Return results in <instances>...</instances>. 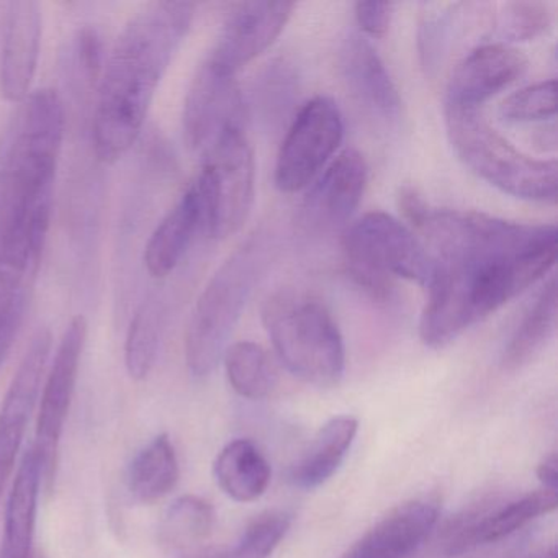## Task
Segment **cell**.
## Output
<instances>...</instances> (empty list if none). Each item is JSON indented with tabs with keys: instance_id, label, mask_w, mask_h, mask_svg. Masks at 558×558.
I'll list each match as a JSON object with an SVG mask.
<instances>
[{
	"instance_id": "cell-7",
	"label": "cell",
	"mask_w": 558,
	"mask_h": 558,
	"mask_svg": "<svg viewBox=\"0 0 558 558\" xmlns=\"http://www.w3.org/2000/svg\"><path fill=\"white\" fill-rule=\"evenodd\" d=\"M349 274L377 300H390L395 279L427 286L433 257L413 231L391 215L371 211L349 225L342 238Z\"/></svg>"
},
{
	"instance_id": "cell-22",
	"label": "cell",
	"mask_w": 558,
	"mask_h": 558,
	"mask_svg": "<svg viewBox=\"0 0 558 558\" xmlns=\"http://www.w3.org/2000/svg\"><path fill=\"white\" fill-rule=\"evenodd\" d=\"M198 230H204V218L201 198L192 184L146 244L145 266L149 276L165 279L174 272Z\"/></svg>"
},
{
	"instance_id": "cell-30",
	"label": "cell",
	"mask_w": 558,
	"mask_h": 558,
	"mask_svg": "<svg viewBox=\"0 0 558 558\" xmlns=\"http://www.w3.org/2000/svg\"><path fill=\"white\" fill-rule=\"evenodd\" d=\"M290 527V515L282 511H269L254 519L240 541L227 550L208 555L207 558H269Z\"/></svg>"
},
{
	"instance_id": "cell-3",
	"label": "cell",
	"mask_w": 558,
	"mask_h": 558,
	"mask_svg": "<svg viewBox=\"0 0 558 558\" xmlns=\"http://www.w3.org/2000/svg\"><path fill=\"white\" fill-rule=\"evenodd\" d=\"M420 322L424 345L440 349L544 279L557 241L502 259L434 260Z\"/></svg>"
},
{
	"instance_id": "cell-1",
	"label": "cell",
	"mask_w": 558,
	"mask_h": 558,
	"mask_svg": "<svg viewBox=\"0 0 558 558\" xmlns=\"http://www.w3.org/2000/svg\"><path fill=\"white\" fill-rule=\"evenodd\" d=\"M194 11L189 2L146 5L117 38L100 76L94 113V149L100 161L116 162L135 145Z\"/></svg>"
},
{
	"instance_id": "cell-29",
	"label": "cell",
	"mask_w": 558,
	"mask_h": 558,
	"mask_svg": "<svg viewBox=\"0 0 558 558\" xmlns=\"http://www.w3.org/2000/svg\"><path fill=\"white\" fill-rule=\"evenodd\" d=\"M165 328V310L158 299H148L136 312L125 341L126 372L133 380H145L153 371Z\"/></svg>"
},
{
	"instance_id": "cell-23",
	"label": "cell",
	"mask_w": 558,
	"mask_h": 558,
	"mask_svg": "<svg viewBox=\"0 0 558 558\" xmlns=\"http://www.w3.org/2000/svg\"><path fill=\"white\" fill-rule=\"evenodd\" d=\"M359 421L351 414L329 420L313 437L308 449L290 469L289 480L295 488L315 489L325 485L344 462L357 436Z\"/></svg>"
},
{
	"instance_id": "cell-9",
	"label": "cell",
	"mask_w": 558,
	"mask_h": 558,
	"mask_svg": "<svg viewBox=\"0 0 558 558\" xmlns=\"http://www.w3.org/2000/svg\"><path fill=\"white\" fill-rule=\"evenodd\" d=\"M204 166L194 182L202 205L204 231L227 240L250 218L256 189V162L244 129L228 130L205 149Z\"/></svg>"
},
{
	"instance_id": "cell-10",
	"label": "cell",
	"mask_w": 558,
	"mask_h": 558,
	"mask_svg": "<svg viewBox=\"0 0 558 558\" xmlns=\"http://www.w3.org/2000/svg\"><path fill=\"white\" fill-rule=\"evenodd\" d=\"M344 120L328 97H315L300 109L277 156L274 182L283 194L308 187L341 146Z\"/></svg>"
},
{
	"instance_id": "cell-11",
	"label": "cell",
	"mask_w": 558,
	"mask_h": 558,
	"mask_svg": "<svg viewBox=\"0 0 558 558\" xmlns=\"http://www.w3.org/2000/svg\"><path fill=\"white\" fill-rule=\"evenodd\" d=\"M557 492L538 489L521 498L486 495L457 512L442 532V551L460 557L482 545L495 544L541 515L557 509Z\"/></svg>"
},
{
	"instance_id": "cell-24",
	"label": "cell",
	"mask_w": 558,
	"mask_h": 558,
	"mask_svg": "<svg viewBox=\"0 0 558 558\" xmlns=\"http://www.w3.org/2000/svg\"><path fill=\"white\" fill-rule=\"evenodd\" d=\"M214 529V506L201 496H181L162 515L159 547L168 558H207Z\"/></svg>"
},
{
	"instance_id": "cell-31",
	"label": "cell",
	"mask_w": 558,
	"mask_h": 558,
	"mask_svg": "<svg viewBox=\"0 0 558 558\" xmlns=\"http://www.w3.org/2000/svg\"><path fill=\"white\" fill-rule=\"evenodd\" d=\"M555 81H542L511 94L499 106V117L509 123L541 122L555 117Z\"/></svg>"
},
{
	"instance_id": "cell-20",
	"label": "cell",
	"mask_w": 558,
	"mask_h": 558,
	"mask_svg": "<svg viewBox=\"0 0 558 558\" xmlns=\"http://www.w3.org/2000/svg\"><path fill=\"white\" fill-rule=\"evenodd\" d=\"M345 83L361 106L378 122L393 126L401 119V97L377 50L367 38L351 34L341 50Z\"/></svg>"
},
{
	"instance_id": "cell-35",
	"label": "cell",
	"mask_w": 558,
	"mask_h": 558,
	"mask_svg": "<svg viewBox=\"0 0 558 558\" xmlns=\"http://www.w3.org/2000/svg\"><path fill=\"white\" fill-rule=\"evenodd\" d=\"M398 208L403 214L404 220L413 228H420L423 225L424 218L429 214L430 207L420 194L416 189L403 187L400 189L398 194Z\"/></svg>"
},
{
	"instance_id": "cell-36",
	"label": "cell",
	"mask_w": 558,
	"mask_h": 558,
	"mask_svg": "<svg viewBox=\"0 0 558 558\" xmlns=\"http://www.w3.org/2000/svg\"><path fill=\"white\" fill-rule=\"evenodd\" d=\"M537 478L541 480L545 489L557 492L558 486V456L551 452L545 457L537 466Z\"/></svg>"
},
{
	"instance_id": "cell-19",
	"label": "cell",
	"mask_w": 558,
	"mask_h": 558,
	"mask_svg": "<svg viewBox=\"0 0 558 558\" xmlns=\"http://www.w3.org/2000/svg\"><path fill=\"white\" fill-rule=\"evenodd\" d=\"M41 9L37 2H11L5 12L4 45L0 58V89L9 102H25L40 58Z\"/></svg>"
},
{
	"instance_id": "cell-12",
	"label": "cell",
	"mask_w": 558,
	"mask_h": 558,
	"mask_svg": "<svg viewBox=\"0 0 558 558\" xmlns=\"http://www.w3.org/2000/svg\"><path fill=\"white\" fill-rule=\"evenodd\" d=\"M87 328L89 326L83 315L71 319L45 380L34 447L40 456L47 489L53 488L54 476H57L58 449H60L61 436H63L64 424L70 414L71 401H73L77 377H80Z\"/></svg>"
},
{
	"instance_id": "cell-5",
	"label": "cell",
	"mask_w": 558,
	"mask_h": 558,
	"mask_svg": "<svg viewBox=\"0 0 558 558\" xmlns=\"http://www.w3.org/2000/svg\"><path fill=\"white\" fill-rule=\"evenodd\" d=\"M263 323L290 374L318 388L342 380L344 339L322 300L293 290L274 293L264 303Z\"/></svg>"
},
{
	"instance_id": "cell-16",
	"label": "cell",
	"mask_w": 558,
	"mask_h": 558,
	"mask_svg": "<svg viewBox=\"0 0 558 558\" xmlns=\"http://www.w3.org/2000/svg\"><path fill=\"white\" fill-rule=\"evenodd\" d=\"M293 2H244L228 15L210 58L238 74L282 34L295 11Z\"/></svg>"
},
{
	"instance_id": "cell-25",
	"label": "cell",
	"mask_w": 558,
	"mask_h": 558,
	"mask_svg": "<svg viewBox=\"0 0 558 558\" xmlns=\"http://www.w3.org/2000/svg\"><path fill=\"white\" fill-rule=\"evenodd\" d=\"M214 475L225 495L238 502H251L267 492L272 470L253 440L236 439L218 453Z\"/></svg>"
},
{
	"instance_id": "cell-14",
	"label": "cell",
	"mask_w": 558,
	"mask_h": 558,
	"mask_svg": "<svg viewBox=\"0 0 558 558\" xmlns=\"http://www.w3.org/2000/svg\"><path fill=\"white\" fill-rule=\"evenodd\" d=\"M367 182L364 156L345 149L312 182L300 205V227L313 234L332 233L345 227L361 205Z\"/></svg>"
},
{
	"instance_id": "cell-28",
	"label": "cell",
	"mask_w": 558,
	"mask_h": 558,
	"mask_svg": "<svg viewBox=\"0 0 558 558\" xmlns=\"http://www.w3.org/2000/svg\"><path fill=\"white\" fill-rule=\"evenodd\" d=\"M225 371L231 388L246 400H264L277 387V372L263 345L241 341L228 345Z\"/></svg>"
},
{
	"instance_id": "cell-38",
	"label": "cell",
	"mask_w": 558,
	"mask_h": 558,
	"mask_svg": "<svg viewBox=\"0 0 558 558\" xmlns=\"http://www.w3.org/2000/svg\"><path fill=\"white\" fill-rule=\"evenodd\" d=\"M40 558H45V557H40Z\"/></svg>"
},
{
	"instance_id": "cell-6",
	"label": "cell",
	"mask_w": 558,
	"mask_h": 558,
	"mask_svg": "<svg viewBox=\"0 0 558 558\" xmlns=\"http://www.w3.org/2000/svg\"><path fill=\"white\" fill-rule=\"evenodd\" d=\"M447 136L460 161L502 194L529 202L557 201L555 159H534L502 138L482 110L444 107Z\"/></svg>"
},
{
	"instance_id": "cell-33",
	"label": "cell",
	"mask_w": 558,
	"mask_h": 558,
	"mask_svg": "<svg viewBox=\"0 0 558 558\" xmlns=\"http://www.w3.org/2000/svg\"><path fill=\"white\" fill-rule=\"evenodd\" d=\"M76 53L86 81L96 83L100 80L104 71V45L100 35L93 28H83L77 35Z\"/></svg>"
},
{
	"instance_id": "cell-27",
	"label": "cell",
	"mask_w": 558,
	"mask_h": 558,
	"mask_svg": "<svg viewBox=\"0 0 558 558\" xmlns=\"http://www.w3.org/2000/svg\"><path fill=\"white\" fill-rule=\"evenodd\" d=\"M557 280L551 279L506 345L501 359L505 371H519L541 354L557 329Z\"/></svg>"
},
{
	"instance_id": "cell-21",
	"label": "cell",
	"mask_w": 558,
	"mask_h": 558,
	"mask_svg": "<svg viewBox=\"0 0 558 558\" xmlns=\"http://www.w3.org/2000/svg\"><path fill=\"white\" fill-rule=\"evenodd\" d=\"M41 485H44V466L37 449L31 446L19 465L17 475L5 505L0 558H31Z\"/></svg>"
},
{
	"instance_id": "cell-34",
	"label": "cell",
	"mask_w": 558,
	"mask_h": 558,
	"mask_svg": "<svg viewBox=\"0 0 558 558\" xmlns=\"http://www.w3.org/2000/svg\"><path fill=\"white\" fill-rule=\"evenodd\" d=\"M395 5L391 2H357L355 21L364 35L384 38L390 31Z\"/></svg>"
},
{
	"instance_id": "cell-18",
	"label": "cell",
	"mask_w": 558,
	"mask_h": 558,
	"mask_svg": "<svg viewBox=\"0 0 558 558\" xmlns=\"http://www.w3.org/2000/svg\"><path fill=\"white\" fill-rule=\"evenodd\" d=\"M439 511L440 501L434 495L403 502L372 525L341 558H408L436 527Z\"/></svg>"
},
{
	"instance_id": "cell-32",
	"label": "cell",
	"mask_w": 558,
	"mask_h": 558,
	"mask_svg": "<svg viewBox=\"0 0 558 558\" xmlns=\"http://www.w3.org/2000/svg\"><path fill=\"white\" fill-rule=\"evenodd\" d=\"M551 27L550 8L544 2H509L502 5L499 37L505 41H532Z\"/></svg>"
},
{
	"instance_id": "cell-13",
	"label": "cell",
	"mask_w": 558,
	"mask_h": 558,
	"mask_svg": "<svg viewBox=\"0 0 558 558\" xmlns=\"http://www.w3.org/2000/svg\"><path fill=\"white\" fill-rule=\"evenodd\" d=\"M246 119L247 107L236 74L207 58L185 96L182 123L189 148L205 151L228 130L244 129Z\"/></svg>"
},
{
	"instance_id": "cell-4",
	"label": "cell",
	"mask_w": 558,
	"mask_h": 558,
	"mask_svg": "<svg viewBox=\"0 0 558 558\" xmlns=\"http://www.w3.org/2000/svg\"><path fill=\"white\" fill-rule=\"evenodd\" d=\"M269 254L267 234H256L221 264L198 296L185 332V362L195 378L208 377L223 359Z\"/></svg>"
},
{
	"instance_id": "cell-8",
	"label": "cell",
	"mask_w": 558,
	"mask_h": 558,
	"mask_svg": "<svg viewBox=\"0 0 558 558\" xmlns=\"http://www.w3.org/2000/svg\"><path fill=\"white\" fill-rule=\"evenodd\" d=\"M434 260L501 259L557 241L555 225L518 223L480 211L430 208L417 228Z\"/></svg>"
},
{
	"instance_id": "cell-17",
	"label": "cell",
	"mask_w": 558,
	"mask_h": 558,
	"mask_svg": "<svg viewBox=\"0 0 558 558\" xmlns=\"http://www.w3.org/2000/svg\"><path fill=\"white\" fill-rule=\"evenodd\" d=\"M527 64L525 54L509 44L476 47L453 70L444 107L482 110L486 100L524 76Z\"/></svg>"
},
{
	"instance_id": "cell-26",
	"label": "cell",
	"mask_w": 558,
	"mask_h": 558,
	"mask_svg": "<svg viewBox=\"0 0 558 558\" xmlns=\"http://www.w3.org/2000/svg\"><path fill=\"white\" fill-rule=\"evenodd\" d=\"M178 453L168 434H159L130 463L129 492L136 502L153 505L168 496L179 482Z\"/></svg>"
},
{
	"instance_id": "cell-15",
	"label": "cell",
	"mask_w": 558,
	"mask_h": 558,
	"mask_svg": "<svg viewBox=\"0 0 558 558\" xmlns=\"http://www.w3.org/2000/svg\"><path fill=\"white\" fill-rule=\"evenodd\" d=\"M51 344L53 338L50 329L40 328L35 332L0 407V499L14 473L15 462L40 395Z\"/></svg>"
},
{
	"instance_id": "cell-2",
	"label": "cell",
	"mask_w": 558,
	"mask_h": 558,
	"mask_svg": "<svg viewBox=\"0 0 558 558\" xmlns=\"http://www.w3.org/2000/svg\"><path fill=\"white\" fill-rule=\"evenodd\" d=\"M64 123V106L53 89L35 90L25 99L0 172V244L44 251Z\"/></svg>"
},
{
	"instance_id": "cell-37",
	"label": "cell",
	"mask_w": 558,
	"mask_h": 558,
	"mask_svg": "<svg viewBox=\"0 0 558 558\" xmlns=\"http://www.w3.org/2000/svg\"><path fill=\"white\" fill-rule=\"evenodd\" d=\"M534 558H557V557H555V551L551 550V551H547V554H544V555H537V557H534Z\"/></svg>"
}]
</instances>
